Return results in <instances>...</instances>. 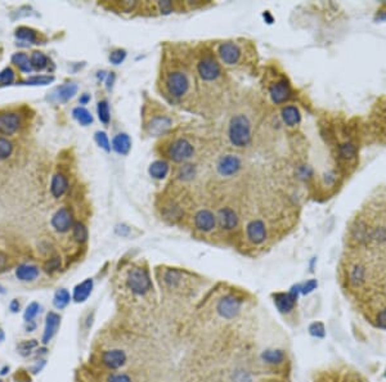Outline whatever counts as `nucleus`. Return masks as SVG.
Masks as SVG:
<instances>
[{"mask_svg":"<svg viewBox=\"0 0 386 382\" xmlns=\"http://www.w3.org/2000/svg\"><path fill=\"white\" fill-rule=\"evenodd\" d=\"M229 139L232 144L238 148L246 147L251 142V124L244 115H237L229 124Z\"/></svg>","mask_w":386,"mask_h":382,"instance_id":"nucleus-1","label":"nucleus"},{"mask_svg":"<svg viewBox=\"0 0 386 382\" xmlns=\"http://www.w3.org/2000/svg\"><path fill=\"white\" fill-rule=\"evenodd\" d=\"M126 286L134 295L143 296L152 290V282L147 269L134 267L126 274Z\"/></svg>","mask_w":386,"mask_h":382,"instance_id":"nucleus-2","label":"nucleus"},{"mask_svg":"<svg viewBox=\"0 0 386 382\" xmlns=\"http://www.w3.org/2000/svg\"><path fill=\"white\" fill-rule=\"evenodd\" d=\"M302 294V284L294 286L288 292L273 294V302L281 314H290L296 306L299 295Z\"/></svg>","mask_w":386,"mask_h":382,"instance_id":"nucleus-3","label":"nucleus"},{"mask_svg":"<svg viewBox=\"0 0 386 382\" xmlns=\"http://www.w3.org/2000/svg\"><path fill=\"white\" fill-rule=\"evenodd\" d=\"M166 89L173 98L179 99L190 89V79L183 71H173L167 75L166 79Z\"/></svg>","mask_w":386,"mask_h":382,"instance_id":"nucleus-4","label":"nucleus"},{"mask_svg":"<svg viewBox=\"0 0 386 382\" xmlns=\"http://www.w3.org/2000/svg\"><path fill=\"white\" fill-rule=\"evenodd\" d=\"M242 300L233 294L225 295L217 304V313L224 319L236 318L241 311Z\"/></svg>","mask_w":386,"mask_h":382,"instance_id":"nucleus-5","label":"nucleus"},{"mask_svg":"<svg viewBox=\"0 0 386 382\" xmlns=\"http://www.w3.org/2000/svg\"><path fill=\"white\" fill-rule=\"evenodd\" d=\"M193 155V146L187 139H176L170 144L167 156L174 163H184Z\"/></svg>","mask_w":386,"mask_h":382,"instance_id":"nucleus-6","label":"nucleus"},{"mask_svg":"<svg viewBox=\"0 0 386 382\" xmlns=\"http://www.w3.org/2000/svg\"><path fill=\"white\" fill-rule=\"evenodd\" d=\"M128 360L125 352L121 349H111V350H106L101 355V363L105 365L106 368L116 371L124 367Z\"/></svg>","mask_w":386,"mask_h":382,"instance_id":"nucleus-7","label":"nucleus"},{"mask_svg":"<svg viewBox=\"0 0 386 382\" xmlns=\"http://www.w3.org/2000/svg\"><path fill=\"white\" fill-rule=\"evenodd\" d=\"M197 71L200 74L201 79L206 82L217 80L221 75V66L213 57H203L197 64Z\"/></svg>","mask_w":386,"mask_h":382,"instance_id":"nucleus-8","label":"nucleus"},{"mask_svg":"<svg viewBox=\"0 0 386 382\" xmlns=\"http://www.w3.org/2000/svg\"><path fill=\"white\" fill-rule=\"evenodd\" d=\"M267 227L263 220L256 219L251 220L246 227V237L251 244L257 246V245L264 244L267 240Z\"/></svg>","mask_w":386,"mask_h":382,"instance_id":"nucleus-9","label":"nucleus"},{"mask_svg":"<svg viewBox=\"0 0 386 382\" xmlns=\"http://www.w3.org/2000/svg\"><path fill=\"white\" fill-rule=\"evenodd\" d=\"M52 225L59 233H66L74 227V215L67 207H62L52 218Z\"/></svg>","mask_w":386,"mask_h":382,"instance_id":"nucleus-10","label":"nucleus"},{"mask_svg":"<svg viewBox=\"0 0 386 382\" xmlns=\"http://www.w3.org/2000/svg\"><path fill=\"white\" fill-rule=\"evenodd\" d=\"M218 55L221 59V62L228 66H233L238 63L241 58V49L233 41H227L219 45L218 48Z\"/></svg>","mask_w":386,"mask_h":382,"instance_id":"nucleus-11","label":"nucleus"},{"mask_svg":"<svg viewBox=\"0 0 386 382\" xmlns=\"http://www.w3.org/2000/svg\"><path fill=\"white\" fill-rule=\"evenodd\" d=\"M269 94H271L272 101L279 105V103H283V102L288 101L290 97H291L292 91H291V86L287 82V80L285 79H281L276 82L275 84L272 85L269 88Z\"/></svg>","mask_w":386,"mask_h":382,"instance_id":"nucleus-12","label":"nucleus"},{"mask_svg":"<svg viewBox=\"0 0 386 382\" xmlns=\"http://www.w3.org/2000/svg\"><path fill=\"white\" fill-rule=\"evenodd\" d=\"M217 225V217L211 213L210 210H200L194 215V227L200 232L207 233Z\"/></svg>","mask_w":386,"mask_h":382,"instance_id":"nucleus-13","label":"nucleus"},{"mask_svg":"<svg viewBox=\"0 0 386 382\" xmlns=\"http://www.w3.org/2000/svg\"><path fill=\"white\" fill-rule=\"evenodd\" d=\"M217 169L224 176L233 175L241 169V160L234 155H225L218 161Z\"/></svg>","mask_w":386,"mask_h":382,"instance_id":"nucleus-14","label":"nucleus"},{"mask_svg":"<svg viewBox=\"0 0 386 382\" xmlns=\"http://www.w3.org/2000/svg\"><path fill=\"white\" fill-rule=\"evenodd\" d=\"M21 125L20 116L13 112H7L0 115V133L5 136H12L17 132Z\"/></svg>","mask_w":386,"mask_h":382,"instance_id":"nucleus-15","label":"nucleus"},{"mask_svg":"<svg viewBox=\"0 0 386 382\" xmlns=\"http://www.w3.org/2000/svg\"><path fill=\"white\" fill-rule=\"evenodd\" d=\"M61 326V315L55 311H49L45 319L44 333H43V344H48L57 333L58 328Z\"/></svg>","mask_w":386,"mask_h":382,"instance_id":"nucleus-16","label":"nucleus"},{"mask_svg":"<svg viewBox=\"0 0 386 382\" xmlns=\"http://www.w3.org/2000/svg\"><path fill=\"white\" fill-rule=\"evenodd\" d=\"M217 219L219 221V225L224 230H233L238 225L237 214L229 207H224V209L219 210Z\"/></svg>","mask_w":386,"mask_h":382,"instance_id":"nucleus-17","label":"nucleus"},{"mask_svg":"<svg viewBox=\"0 0 386 382\" xmlns=\"http://www.w3.org/2000/svg\"><path fill=\"white\" fill-rule=\"evenodd\" d=\"M261 360L268 365H279L286 360V353L281 349H267L261 353Z\"/></svg>","mask_w":386,"mask_h":382,"instance_id":"nucleus-18","label":"nucleus"},{"mask_svg":"<svg viewBox=\"0 0 386 382\" xmlns=\"http://www.w3.org/2000/svg\"><path fill=\"white\" fill-rule=\"evenodd\" d=\"M171 126V120L165 116H159L155 117L152 121L149 122L148 133L151 136H161L165 132H167Z\"/></svg>","mask_w":386,"mask_h":382,"instance_id":"nucleus-19","label":"nucleus"},{"mask_svg":"<svg viewBox=\"0 0 386 382\" xmlns=\"http://www.w3.org/2000/svg\"><path fill=\"white\" fill-rule=\"evenodd\" d=\"M366 278H367V271H366V267L362 264H356L353 265L352 268H350L349 271V282L350 284H352L353 287H360L364 282H366Z\"/></svg>","mask_w":386,"mask_h":382,"instance_id":"nucleus-20","label":"nucleus"},{"mask_svg":"<svg viewBox=\"0 0 386 382\" xmlns=\"http://www.w3.org/2000/svg\"><path fill=\"white\" fill-rule=\"evenodd\" d=\"M92 290H93V279L88 278V279H85L84 282H82V283L78 284V286L74 288V295H72V298H74V300L76 301V302H84V301L90 296Z\"/></svg>","mask_w":386,"mask_h":382,"instance_id":"nucleus-21","label":"nucleus"},{"mask_svg":"<svg viewBox=\"0 0 386 382\" xmlns=\"http://www.w3.org/2000/svg\"><path fill=\"white\" fill-rule=\"evenodd\" d=\"M16 275L22 282L34 281L39 277V268L31 264H21L16 269Z\"/></svg>","mask_w":386,"mask_h":382,"instance_id":"nucleus-22","label":"nucleus"},{"mask_svg":"<svg viewBox=\"0 0 386 382\" xmlns=\"http://www.w3.org/2000/svg\"><path fill=\"white\" fill-rule=\"evenodd\" d=\"M68 190V182L67 178L63 174H55L52 179L51 184V192L52 194L57 198L62 197L66 193V191Z\"/></svg>","mask_w":386,"mask_h":382,"instance_id":"nucleus-23","label":"nucleus"},{"mask_svg":"<svg viewBox=\"0 0 386 382\" xmlns=\"http://www.w3.org/2000/svg\"><path fill=\"white\" fill-rule=\"evenodd\" d=\"M130 147H132V140L126 134H119L112 140V148L120 155H126L130 151Z\"/></svg>","mask_w":386,"mask_h":382,"instance_id":"nucleus-24","label":"nucleus"},{"mask_svg":"<svg viewBox=\"0 0 386 382\" xmlns=\"http://www.w3.org/2000/svg\"><path fill=\"white\" fill-rule=\"evenodd\" d=\"M282 118L290 126H294L300 122V112L294 106H287L282 109Z\"/></svg>","mask_w":386,"mask_h":382,"instance_id":"nucleus-25","label":"nucleus"},{"mask_svg":"<svg viewBox=\"0 0 386 382\" xmlns=\"http://www.w3.org/2000/svg\"><path fill=\"white\" fill-rule=\"evenodd\" d=\"M169 173V165L165 161H155L149 166V174L155 179H164Z\"/></svg>","mask_w":386,"mask_h":382,"instance_id":"nucleus-26","label":"nucleus"},{"mask_svg":"<svg viewBox=\"0 0 386 382\" xmlns=\"http://www.w3.org/2000/svg\"><path fill=\"white\" fill-rule=\"evenodd\" d=\"M12 62H13L21 71L26 72V74H30L32 71V66H31V61L28 59V57L25 53H16V55L12 57Z\"/></svg>","mask_w":386,"mask_h":382,"instance_id":"nucleus-27","label":"nucleus"},{"mask_svg":"<svg viewBox=\"0 0 386 382\" xmlns=\"http://www.w3.org/2000/svg\"><path fill=\"white\" fill-rule=\"evenodd\" d=\"M70 301H71V295H70V292H68L67 290H64V288H61V290H58V291L55 292V299H53V304H55V308L61 310V309H64L70 304Z\"/></svg>","mask_w":386,"mask_h":382,"instance_id":"nucleus-28","label":"nucleus"},{"mask_svg":"<svg viewBox=\"0 0 386 382\" xmlns=\"http://www.w3.org/2000/svg\"><path fill=\"white\" fill-rule=\"evenodd\" d=\"M58 99L62 102H66L68 99H71L76 91H78V85L72 84V82H68V84H64L62 86L58 88Z\"/></svg>","mask_w":386,"mask_h":382,"instance_id":"nucleus-29","label":"nucleus"},{"mask_svg":"<svg viewBox=\"0 0 386 382\" xmlns=\"http://www.w3.org/2000/svg\"><path fill=\"white\" fill-rule=\"evenodd\" d=\"M339 155L345 161H352L357 157V148L352 142H345L339 146Z\"/></svg>","mask_w":386,"mask_h":382,"instance_id":"nucleus-30","label":"nucleus"},{"mask_svg":"<svg viewBox=\"0 0 386 382\" xmlns=\"http://www.w3.org/2000/svg\"><path fill=\"white\" fill-rule=\"evenodd\" d=\"M164 281H165L166 286L171 288V290L176 288L182 283V273L175 271V269H170V271L166 272L165 275H164Z\"/></svg>","mask_w":386,"mask_h":382,"instance_id":"nucleus-31","label":"nucleus"},{"mask_svg":"<svg viewBox=\"0 0 386 382\" xmlns=\"http://www.w3.org/2000/svg\"><path fill=\"white\" fill-rule=\"evenodd\" d=\"M30 61L32 68H35V70H37V71L44 70V68L48 66L47 55H45L44 53H41V52H34V53L31 55Z\"/></svg>","mask_w":386,"mask_h":382,"instance_id":"nucleus-32","label":"nucleus"},{"mask_svg":"<svg viewBox=\"0 0 386 382\" xmlns=\"http://www.w3.org/2000/svg\"><path fill=\"white\" fill-rule=\"evenodd\" d=\"M72 115L84 126L89 125V124L93 122V116L90 115V112L86 109H84V107H76V109H74V112H72Z\"/></svg>","mask_w":386,"mask_h":382,"instance_id":"nucleus-33","label":"nucleus"},{"mask_svg":"<svg viewBox=\"0 0 386 382\" xmlns=\"http://www.w3.org/2000/svg\"><path fill=\"white\" fill-rule=\"evenodd\" d=\"M72 234L74 238L78 241L79 244H84L85 241L88 240V229L83 223H75L72 227Z\"/></svg>","mask_w":386,"mask_h":382,"instance_id":"nucleus-34","label":"nucleus"},{"mask_svg":"<svg viewBox=\"0 0 386 382\" xmlns=\"http://www.w3.org/2000/svg\"><path fill=\"white\" fill-rule=\"evenodd\" d=\"M16 36L21 40L30 41V43H36V32L32 28L20 27L16 31Z\"/></svg>","mask_w":386,"mask_h":382,"instance_id":"nucleus-35","label":"nucleus"},{"mask_svg":"<svg viewBox=\"0 0 386 382\" xmlns=\"http://www.w3.org/2000/svg\"><path fill=\"white\" fill-rule=\"evenodd\" d=\"M37 345H39V342L36 340H26V341L21 342L20 345L17 346V349L22 356H28L35 348H37Z\"/></svg>","mask_w":386,"mask_h":382,"instance_id":"nucleus-36","label":"nucleus"},{"mask_svg":"<svg viewBox=\"0 0 386 382\" xmlns=\"http://www.w3.org/2000/svg\"><path fill=\"white\" fill-rule=\"evenodd\" d=\"M309 333L315 338H323L326 336V328L322 322H313L309 326Z\"/></svg>","mask_w":386,"mask_h":382,"instance_id":"nucleus-37","label":"nucleus"},{"mask_svg":"<svg viewBox=\"0 0 386 382\" xmlns=\"http://www.w3.org/2000/svg\"><path fill=\"white\" fill-rule=\"evenodd\" d=\"M55 82V78L53 76H32V78H28L26 82H22L21 84L25 85H48L51 82Z\"/></svg>","mask_w":386,"mask_h":382,"instance_id":"nucleus-38","label":"nucleus"},{"mask_svg":"<svg viewBox=\"0 0 386 382\" xmlns=\"http://www.w3.org/2000/svg\"><path fill=\"white\" fill-rule=\"evenodd\" d=\"M98 117L103 124H109L111 115H110L109 103L106 101H101L98 103Z\"/></svg>","mask_w":386,"mask_h":382,"instance_id":"nucleus-39","label":"nucleus"},{"mask_svg":"<svg viewBox=\"0 0 386 382\" xmlns=\"http://www.w3.org/2000/svg\"><path fill=\"white\" fill-rule=\"evenodd\" d=\"M12 151H13L12 143L8 139L0 138V160L8 159L12 155Z\"/></svg>","mask_w":386,"mask_h":382,"instance_id":"nucleus-40","label":"nucleus"},{"mask_svg":"<svg viewBox=\"0 0 386 382\" xmlns=\"http://www.w3.org/2000/svg\"><path fill=\"white\" fill-rule=\"evenodd\" d=\"M39 310H40V305L37 304V302H31L28 308H26L24 314V318L25 321H26V323H28V322L34 321L35 317L39 314Z\"/></svg>","mask_w":386,"mask_h":382,"instance_id":"nucleus-41","label":"nucleus"},{"mask_svg":"<svg viewBox=\"0 0 386 382\" xmlns=\"http://www.w3.org/2000/svg\"><path fill=\"white\" fill-rule=\"evenodd\" d=\"M13 80H14V71L12 70V68L7 67L0 72V84L9 85L13 82Z\"/></svg>","mask_w":386,"mask_h":382,"instance_id":"nucleus-42","label":"nucleus"},{"mask_svg":"<svg viewBox=\"0 0 386 382\" xmlns=\"http://www.w3.org/2000/svg\"><path fill=\"white\" fill-rule=\"evenodd\" d=\"M165 217L169 218V219L176 220L179 219L180 215H182V210H180L179 206H175V205H170V206H166L165 209Z\"/></svg>","mask_w":386,"mask_h":382,"instance_id":"nucleus-43","label":"nucleus"},{"mask_svg":"<svg viewBox=\"0 0 386 382\" xmlns=\"http://www.w3.org/2000/svg\"><path fill=\"white\" fill-rule=\"evenodd\" d=\"M59 268H61V259L59 257H52L44 265V269L47 273H53V272L58 271Z\"/></svg>","mask_w":386,"mask_h":382,"instance_id":"nucleus-44","label":"nucleus"},{"mask_svg":"<svg viewBox=\"0 0 386 382\" xmlns=\"http://www.w3.org/2000/svg\"><path fill=\"white\" fill-rule=\"evenodd\" d=\"M196 174V170L193 167L192 165H186L183 166L179 171V178L182 180H190L192 179L193 176Z\"/></svg>","mask_w":386,"mask_h":382,"instance_id":"nucleus-45","label":"nucleus"},{"mask_svg":"<svg viewBox=\"0 0 386 382\" xmlns=\"http://www.w3.org/2000/svg\"><path fill=\"white\" fill-rule=\"evenodd\" d=\"M95 140H97V143H98V146L102 147V148L105 149V151H107V152L111 149V147H110V140L109 138H107V136H106V133L103 132L97 133V134H95Z\"/></svg>","mask_w":386,"mask_h":382,"instance_id":"nucleus-46","label":"nucleus"},{"mask_svg":"<svg viewBox=\"0 0 386 382\" xmlns=\"http://www.w3.org/2000/svg\"><path fill=\"white\" fill-rule=\"evenodd\" d=\"M126 57V52L122 49H116L110 55V61L113 64H120Z\"/></svg>","mask_w":386,"mask_h":382,"instance_id":"nucleus-47","label":"nucleus"},{"mask_svg":"<svg viewBox=\"0 0 386 382\" xmlns=\"http://www.w3.org/2000/svg\"><path fill=\"white\" fill-rule=\"evenodd\" d=\"M233 381L234 382H251V376L248 371L244 369H238L233 373Z\"/></svg>","mask_w":386,"mask_h":382,"instance_id":"nucleus-48","label":"nucleus"},{"mask_svg":"<svg viewBox=\"0 0 386 382\" xmlns=\"http://www.w3.org/2000/svg\"><path fill=\"white\" fill-rule=\"evenodd\" d=\"M375 323L379 328L381 329H386V308L381 309L376 314V318H375Z\"/></svg>","mask_w":386,"mask_h":382,"instance_id":"nucleus-49","label":"nucleus"},{"mask_svg":"<svg viewBox=\"0 0 386 382\" xmlns=\"http://www.w3.org/2000/svg\"><path fill=\"white\" fill-rule=\"evenodd\" d=\"M107 382H133L132 379L125 373H112L109 376Z\"/></svg>","mask_w":386,"mask_h":382,"instance_id":"nucleus-50","label":"nucleus"},{"mask_svg":"<svg viewBox=\"0 0 386 382\" xmlns=\"http://www.w3.org/2000/svg\"><path fill=\"white\" fill-rule=\"evenodd\" d=\"M317 286H318V283H317L315 279H310V281H308L306 283L302 284V295H309L310 292L314 291Z\"/></svg>","mask_w":386,"mask_h":382,"instance_id":"nucleus-51","label":"nucleus"},{"mask_svg":"<svg viewBox=\"0 0 386 382\" xmlns=\"http://www.w3.org/2000/svg\"><path fill=\"white\" fill-rule=\"evenodd\" d=\"M159 8L161 10V13H170L173 10V4L170 1H159Z\"/></svg>","mask_w":386,"mask_h":382,"instance_id":"nucleus-52","label":"nucleus"},{"mask_svg":"<svg viewBox=\"0 0 386 382\" xmlns=\"http://www.w3.org/2000/svg\"><path fill=\"white\" fill-rule=\"evenodd\" d=\"M20 308H21L20 301H18L17 299H14V300L10 301L9 309H10V310H12V311H13V313H17V311H20Z\"/></svg>","mask_w":386,"mask_h":382,"instance_id":"nucleus-53","label":"nucleus"},{"mask_svg":"<svg viewBox=\"0 0 386 382\" xmlns=\"http://www.w3.org/2000/svg\"><path fill=\"white\" fill-rule=\"evenodd\" d=\"M7 261H8L7 255L0 251V272L4 271V268L7 267Z\"/></svg>","mask_w":386,"mask_h":382,"instance_id":"nucleus-54","label":"nucleus"},{"mask_svg":"<svg viewBox=\"0 0 386 382\" xmlns=\"http://www.w3.org/2000/svg\"><path fill=\"white\" fill-rule=\"evenodd\" d=\"M36 328V323H35L34 321L31 322H28V326H26V329H28V332H32Z\"/></svg>","mask_w":386,"mask_h":382,"instance_id":"nucleus-55","label":"nucleus"},{"mask_svg":"<svg viewBox=\"0 0 386 382\" xmlns=\"http://www.w3.org/2000/svg\"><path fill=\"white\" fill-rule=\"evenodd\" d=\"M113 79H115V75H113V72H111V74L109 75V79H107V88H109V89L112 86Z\"/></svg>","mask_w":386,"mask_h":382,"instance_id":"nucleus-56","label":"nucleus"},{"mask_svg":"<svg viewBox=\"0 0 386 382\" xmlns=\"http://www.w3.org/2000/svg\"><path fill=\"white\" fill-rule=\"evenodd\" d=\"M89 99H90V97H89L88 94H84L82 97V98H80V103H83V105H85V103H86V102L89 101Z\"/></svg>","mask_w":386,"mask_h":382,"instance_id":"nucleus-57","label":"nucleus"},{"mask_svg":"<svg viewBox=\"0 0 386 382\" xmlns=\"http://www.w3.org/2000/svg\"><path fill=\"white\" fill-rule=\"evenodd\" d=\"M3 340H4V332H3V329L0 328V342L3 341Z\"/></svg>","mask_w":386,"mask_h":382,"instance_id":"nucleus-58","label":"nucleus"},{"mask_svg":"<svg viewBox=\"0 0 386 382\" xmlns=\"http://www.w3.org/2000/svg\"><path fill=\"white\" fill-rule=\"evenodd\" d=\"M7 371H9V367H5V368L1 371V375H5V373H7Z\"/></svg>","mask_w":386,"mask_h":382,"instance_id":"nucleus-59","label":"nucleus"},{"mask_svg":"<svg viewBox=\"0 0 386 382\" xmlns=\"http://www.w3.org/2000/svg\"><path fill=\"white\" fill-rule=\"evenodd\" d=\"M4 292H5V291H4V288L1 287V286H0V294H4Z\"/></svg>","mask_w":386,"mask_h":382,"instance_id":"nucleus-60","label":"nucleus"},{"mask_svg":"<svg viewBox=\"0 0 386 382\" xmlns=\"http://www.w3.org/2000/svg\"><path fill=\"white\" fill-rule=\"evenodd\" d=\"M384 376H385V379H386V369H385V372H384Z\"/></svg>","mask_w":386,"mask_h":382,"instance_id":"nucleus-61","label":"nucleus"},{"mask_svg":"<svg viewBox=\"0 0 386 382\" xmlns=\"http://www.w3.org/2000/svg\"><path fill=\"white\" fill-rule=\"evenodd\" d=\"M0 382H3V381H1V380H0Z\"/></svg>","mask_w":386,"mask_h":382,"instance_id":"nucleus-62","label":"nucleus"}]
</instances>
